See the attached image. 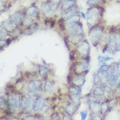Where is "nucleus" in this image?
<instances>
[{"label": "nucleus", "mask_w": 120, "mask_h": 120, "mask_svg": "<svg viewBox=\"0 0 120 120\" xmlns=\"http://www.w3.org/2000/svg\"><path fill=\"white\" fill-rule=\"evenodd\" d=\"M101 15L99 9L97 7L90 8L87 11V23L90 26L96 24Z\"/></svg>", "instance_id": "1"}, {"label": "nucleus", "mask_w": 120, "mask_h": 120, "mask_svg": "<svg viewBox=\"0 0 120 120\" xmlns=\"http://www.w3.org/2000/svg\"><path fill=\"white\" fill-rule=\"evenodd\" d=\"M103 32V29L99 26H94L90 29L89 36L93 45H96L101 37Z\"/></svg>", "instance_id": "2"}, {"label": "nucleus", "mask_w": 120, "mask_h": 120, "mask_svg": "<svg viewBox=\"0 0 120 120\" xmlns=\"http://www.w3.org/2000/svg\"><path fill=\"white\" fill-rule=\"evenodd\" d=\"M67 28L72 35H81L83 32L82 25L78 22L68 23Z\"/></svg>", "instance_id": "3"}, {"label": "nucleus", "mask_w": 120, "mask_h": 120, "mask_svg": "<svg viewBox=\"0 0 120 120\" xmlns=\"http://www.w3.org/2000/svg\"><path fill=\"white\" fill-rule=\"evenodd\" d=\"M58 3L54 1L48 2L43 4L42 10L43 12L45 14H49L51 13L56 8Z\"/></svg>", "instance_id": "4"}, {"label": "nucleus", "mask_w": 120, "mask_h": 120, "mask_svg": "<svg viewBox=\"0 0 120 120\" xmlns=\"http://www.w3.org/2000/svg\"><path fill=\"white\" fill-rule=\"evenodd\" d=\"M78 51L81 55L87 56L90 51V47L89 42L87 41H84L78 46Z\"/></svg>", "instance_id": "5"}, {"label": "nucleus", "mask_w": 120, "mask_h": 120, "mask_svg": "<svg viewBox=\"0 0 120 120\" xmlns=\"http://www.w3.org/2000/svg\"><path fill=\"white\" fill-rule=\"evenodd\" d=\"M45 103V100L44 98L41 97L38 98L35 101L33 108L35 112L41 110L42 109V108L44 106Z\"/></svg>", "instance_id": "6"}, {"label": "nucleus", "mask_w": 120, "mask_h": 120, "mask_svg": "<svg viewBox=\"0 0 120 120\" xmlns=\"http://www.w3.org/2000/svg\"><path fill=\"white\" fill-rule=\"evenodd\" d=\"M41 85V83L39 81H32L28 84V87L30 91L39 90Z\"/></svg>", "instance_id": "7"}, {"label": "nucleus", "mask_w": 120, "mask_h": 120, "mask_svg": "<svg viewBox=\"0 0 120 120\" xmlns=\"http://www.w3.org/2000/svg\"><path fill=\"white\" fill-rule=\"evenodd\" d=\"M76 4L75 0H67L62 6V10L63 11H67L73 7Z\"/></svg>", "instance_id": "8"}, {"label": "nucleus", "mask_w": 120, "mask_h": 120, "mask_svg": "<svg viewBox=\"0 0 120 120\" xmlns=\"http://www.w3.org/2000/svg\"><path fill=\"white\" fill-rule=\"evenodd\" d=\"M79 108V106L75 104H70L66 108V111L69 115H73Z\"/></svg>", "instance_id": "9"}, {"label": "nucleus", "mask_w": 120, "mask_h": 120, "mask_svg": "<svg viewBox=\"0 0 120 120\" xmlns=\"http://www.w3.org/2000/svg\"><path fill=\"white\" fill-rule=\"evenodd\" d=\"M73 83L79 87L82 86L85 82L86 80L85 77L83 76H79L74 78L73 80Z\"/></svg>", "instance_id": "10"}, {"label": "nucleus", "mask_w": 120, "mask_h": 120, "mask_svg": "<svg viewBox=\"0 0 120 120\" xmlns=\"http://www.w3.org/2000/svg\"><path fill=\"white\" fill-rule=\"evenodd\" d=\"M3 28L7 31H12L14 30L15 27H16V24L11 22L10 20L7 22H4L3 23Z\"/></svg>", "instance_id": "11"}, {"label": "nucleus", "mask_w": 120, "mask_h": 120, "mask_svg": "<svg viewBox=\"0 0 120 120\" xmlns=\"http://www.w3.org/2000/svg\"><path fill=\"white\" fill-rule=\"evenodd\" d=\"M22 18V15L19 12H17L13 14L10 17V20L11 22H13V23L16 24L21 20Z\"/></svg>", "instance_id": "12"}, {"label": "nucleus", "mask_w": 120, "mask_h": 120, "mask_svg": "<svg viewBox=\"0 0 120 120\" xmlns=\"http://www.w3.org/2000/svg\"><path fill=\"white\" fill-rule=\"evenodd\" d=\"M38 9L35 6H32L29 8L26 11L27 15L30 17H35L37 16L38 14Z\"/></svg>", "instance_id": "13"}, {"label": "nucleus", "mask_w": 120, "mask_h": 120, "mask_svg": "<svg viewBox=\"0 0 120 120\" xmlns=\"http://www.w3.org/2000/svg\"><path fill=\"white\" fill-rule=\"evenodd\" d=\"M8 99L9 103L10 105V106H11V109L13 111L16 110V109L18 108H17L16 105L14 95H11V94L9 95L8 96Z\"/></svg>", "instance_id": "14"}, {"label": "nucleus", "mask_w": 120, "mask_h": 120, "mask_svg": "<svg viewBox=\"0 0 120 120\" xmlns=\"http://www.w3.org/2000/svg\"><path fill=\"white\" fill-rule=\"evenodd\" d=\"M81 91V88L78 86H72L69 88V92L71 95H79Z\"/></svg>", "instance_id": "15"}, {"label": "nucleus", "mask_w": 120, "mask_h": 120, "mask_svg": "<svg viewBox=\"0 0 120 120\" xmlns=\"http://www.w3.org/2000/svg\"><path fill=\"white\" fill-rule=\"evenodd\" d=\"M88 68V63L86 61L84 63H80L77 65V68L78 70L82 73H83L84 71H86Z\"/></svg>", "instance_id": "16"}, {"label": "nucleus", "mask_w": 120, "mask_h": 120, "mask_svg": "<svg viewBox=\"0 0 120 120\" xmlns=\"http://www.w3.org/2000/svg\"><path fill=\"white\" fill-rule=\"evenodd\" d=\"M44 89L45 91L48 92L52 91L53 89V83L52 82L49 81H46L44 85Z\"/></svg>", "instance_id": "17"}, {"label": "nucleus", "mask_w": 120, "mask_h": 120, "mask_svg": "<svg viewBox=\"0 0 120 120\" xmlns=\"http://www.w3.org/2000/svg\"><path fill=\"white\" fill-rule=\"evenodd\" d=\"M80 19V17L77 14H75L71 17H68L67 19V22L68 23H73V22H78Z\"/></svg>", "instance_id": "18"}, {"label": "nucleus", "mask_w": 120, "mask_h": 120, "mask_svg": "<svg viewBox=\"0 0 120 120\" xmlns=\"http://www.w3.org/2000/svg\"><path fill=\"white\" fill-rule=\"evenodd\" d=\"M93 94L94 96L97 97H102L105 95V92L102 88L97 87L94 90Z\"/></svg>", "instance_id": "19"}, {"label": "nucleus", "mask_w": 120, "mask_h": 120, "mask_svg": "<svg viewBox=\"0 0 120 120\" xmlns=\"http://www.w3.org/2000/svg\"><path fill=\"white\" fill-rule=\"evenodd\" d=\"M48 73V69L46 67L42 65L39 66V74L41 77H44L46 76Z\"/></svg>", "instance_id": "20"}, {"label": "nucleus", "mask_w": 120, "mask_h": 120, "mask_svg": "<svg viewBox=\"0 0 120 120\" xmlns=\"http://www.w3.org/2000/svg\"><path fill=\"white\" fill-rule=\"evenodd\" d=\"M14 97L17 107V108H19L21 105L22 98L21 97V96L18 93H16L14 94Z\"/></svg>", "instance_id": "21"}, {"label": "nucleus", "mask_w": 120, "mask_h": 120, "mask_svg": "<svg viewBox=\"0 0 120 120\" xmlns=\"http://www.w3.org/2000/svg\"><path fill=\"white\" fill-rule=\"evenodd\" d=\"M34 98H27V107L26 109L28 110H31L34 108Z\"/></svg>", "instance_id": "22"}, {"label": "nucleus", "mask_w": 120, "mask_h": 120, "mask_svg": "<svg viewBox=\"0 0 120 120\" xmlns=\"http://www.w3.org/2000/svg\"><path fill=\"white\" fill-rule=\"evenodd\" d=\"M33 22V19L32 18L30 17H27L23 20L22 22V25L24 26H29L32 24Z\"/></svg>", "instance_id": "23"}, {"label": "nucleus", "mask_w": 120, "mask_h": 120, "mask_svg": "<svg viewBox=\"0 0 120 120\" xmlns=\"http://www.w3.org/2000/svg\"><path fill=\"white\" fill-rule=\"evenodd\" d=\"M108 105L107 103L104 102L101 104L100 111L103 114H105L108 111Z\"/></svg>", "instance_id": "24"}, {"label": "nucleus", "mask_w": 120, "mask_h": 120, "mask_svg": "<svg viewBox=\"0 0 120 120\" xmlns=\"http://www.w3.org/2000/svg\"><path fill=\"white\" fill-rule=\"evenodd\" d=\"M113 58L112 57H108V56H99L98 57V60L99 63H102L105 61H109L111 60H112Z\"/></svg>", "instance_id": "25"}, {"label": "nucleus", "mask_w": 120, "mask_h": 120, "mask_svg": "<svg viewBox=\"0 0 120 120\" xmlns=\"http://www.w3.org/2000/svg\"><path fill=\"white\" fill-rule=\"evenodd\" d=\"M109 68L108 66L107 65H103L101 66L100 69H99V72L102 73V74H104L106 72H107L109 70Z\"/></svg>", "instance_id": "26"}, {"label": "nucleus", "mask_w": 120, "mask_h": 120, "mask_svg": "<svg viewBox=\"0 0 120 120\" xmlns=\"http://www.w3.org/2000/svg\"><path fill=\"white\" fill-rule=\"evenodd\" d=\"M70 98L75 103H79L80 102V98L79 97V95H71Z\"/></svg>", "instance_id": "27"}, {"label": "nucleus", "mask_w": 120, "mask_h": 120, "mask_svg": "<svg viewBox=\"0 0 120 120\" xmlns=\"http://www.w3.org/2000/svg\"><path fill=\"white\" fill-rule=\"evenodd\" d=\"M91 107H92L93 110H94V111H98L101 109V105H100L99 104L97 103H95V102L93 103L92 104Z\"/></svg>", "instance_id": "28"}, {"label": "nucleus", "mask_w": 120, "mask_h": 120, "mask_svg": "<svg viewBox=\"0 0 120 120\" xmlns=\"http://www.w3.org/2000/svg\"><path fill=\"white\" fill-rule=\"evenodd\" d=\"M115 50H120V37L119 38L115 37Z\"/></svg>", "instance_id": "29"}, {"label": "nucleus", "mask_w": 120, "mask_h": 120, "mask_svg": "<svg viewBox=\"0 0 120 120\" xmlns=\"http://www.w3.org/2000/svg\"><path fill=\"white\" fill-rule=\"evenodd\" d=\"M38 28V26L36 23H34L32 25H31L30 26H29V29L30 30V31L31 32H34L36 31L37 29Z\"/></svg>", "instance_id": "30"}, {"label": "nucleus", "mask_w": 120, "mask_h": 120, "mask_svg": "<svg viewBox=\"0 0 120 120\" xmlns=\"http://www.w3.org/2000/svg\"><path fill=\"white\" fill-rule=\"evenodd\" d=\"M100 1V0H87V4L88 5L91 6L98 4Z\"/></svg>", "instance_id": "31"}, {"label": "nucleus", "mask_w": 120, "mask_h": 120, "mask_svg": "<svg viewBox=\"0 0 120 120\" xmlns=\"http://www.w3.org/2000/svg\"><path fill=\"white\" fill-rule=\"evenodd\" d=\"M27 103V98H26L24 97L22 98L21 100V105L24 109H26Z\"/></svg>", "instance_id": "32"}, {"label": "nucleus", "mask_w": 120, "mask_h": 120, "mask_svg": "<svg viewBox=\"0 0 120 120\" xmlns=\"http://www.w3.org/2000/svg\"><path fill=\"white\" fill-rule=\"evenodd\" d=\"M74 36L72 37V41L73 42H75V43H77L78 42V41L81 40V38H79L81 35H73Z\"/></svg>", "instance_id": "33"}, {"label": "nucleus", "mask_w": 120, "mask_h": 120, "mask_svg": "<svg viewBox=\"0 0 120 120\" xmlns=\"http://www.w3.org/2000/svg\"><path fill=\"white\" fill-rule=\"evenodd\" d=\"M0 105H1V108H4L6 105V101L5 99L3 96L1 97V101H0Z\"/></svg>", "instance_id": "34"}, {"label": "nucleus", "mask_w": 120, "mask_h": 120, "mask_svg": "<svg viewBox=\"0 0 120 120\" xmlns=\"http://www.w3.org/2000/svg\"><path fill=\"white\" fill-rule=\"evenodd\" d=\"M100 82V78L98 75H95L94 76V83L95 85L98 84Z\"/></svg>", "instance_id": "35"}, {"label": "nucleus", "mask_w": 120, "mask_h": 120, "mask_svg": "<svg viewBox=\"0 0 120 120\" xmlns=\"http://www.w3.org/2000/svg\"><path fill=\"white\" fill-rule=\"evenodd\" d=\"M87 114H88V112L87 111H83L81 112V117H82V120H84L86 118Z\"/></svg>", "instance_id": "36"}, {"label": "nucleus", "mask_w": 120, "mask_h": 120, "mask_svg": "<svg viewBox=\"0 0 120 120\" xmlns=\"http://www.w3.org/2000/svg\"><path fill=\"white\" fill-rule=\"evenodd\" d=\"M93 120H101V117L96 113H94L91 114Z\"/></svg>", "instance_id": "37"}, {"label": "nucleus", "mask_w": 120, "mask_h": 120, "mask_svg": "<svg viewBox=\"0 0 120 120\" xmlns=\"http://www.w3.org/2000/svg\"><path fill=\"white\" fill-rule=\"evenodd\" d=\"M64 42H65V45L67 48V49H68V50H70V48H69V45H68V38L67 37H65L64 38Z\"/></svg>", "instance_id": "38"}, {"label": "nucleus", "mask_w": 120, "mask_h": 120, "mask_svg": "<svg viewBox=\"0 0 120 120\" xmlns=\"http://www.w3.org/2000/svg\"><path fill=\"white\" fill-rule=\"evenodd\" d=\"M6 37V35H5V34L4 33V32L3 31H3L1 29V40L2 41V40H4L5 39Z\"/></svg>", "instance_id": "39"}, {"label": "nucleus", "mask_w": 120, "mask_h": 120, "mask_svg": "<svg viewBox=\"0 0 120 120\" xmlns=\"http://www.w3.org/2000/svg\"><path fill=\"white\" fill-rule=\"evenodd\" d=\"M70 59L71 61H73V60L75 59V55H74V51H72L70 52Z\"/></svg>", "instance_id": "40"}, {"label": "nucleus", "mask_w": 120, "mask_h": 120, "mask_svg": "<svg viewBox=\"0 0 120 120\" xmlns=\"http://www.w3.org/2000/svg\"><path fill=\"white\" fill-rule=\"evenodd\" d=\"M58 117V114L57 113H54L52 115H51V118L53 119H58L57 118Z\"/></svg>", "instance_id": "41"}, {"label": "nucleus", "mask_w": 120, "mask_h": 120, "mask_svg": "<svg viewBox=\"0 0 120 120\" xmlns=\"http://www.w3.org/2000/svg\"><path fill=\"white\" fill-rule=\"evenodd\" d=\"M114 99H113V100H112L111 101H110V102H109V105L110 106H113V105H114Z\"/></svg>", "instance_id": "42"}, {"label": "nucleus", "mask_w": 120, "mask_h": 120, "mask_svg": "<svg viewBox=\"0 0 120 120\" xmlns=\"http://www.w3.org/2000/svg\"><path fill=\"white\" fill-rule=\"evenodd\" d=\"M64 120H71V118H70V116H69L68 115H65L64 117V118H63Z\"/></svg>", "instance_id": "43"}, {"label": "nucleus", "mask_w": 120, "mask_h": 120, "mask_svg": "<svg viewBox=\"0 0 120 120\" xmlns=\"http://www.w3.org/2000/svg\"><path fill=\"white\" fill-rule=\"evenodd\" d=\"M34 119L33 116H29V117H26L25 118L23 119V120H33Z\"/></svg>", "instance_id": "44"}, {"label": "nucleus", "mask_w": 120, "mask_h": 120, "mask_svg": "<svg viewBox=\"0 0 120 120\" xmlns=\"http://www.w3.org/2000/svg\"><path fill=\"white\" fill-rule=\"evenodd\" d=\"M11 40L10 39H8L6 40V44L7 45H9L11 43Z\"/></svg>", "instance_id": "45"}, {"label": "nucleus", "mask_w": 120, "mask_h": 120, "mask_svg": "<svg viewBox=\"0 0 120 120\" xmlns=\"http://www.w3.org/2000/svg\"><path fill=\"white\" fill-rule=\"evenodd\" d=\"M67 79H68V82L69 83H70V82H71V77L69 76V75H68V77H67Z\"/></svg>", "instance_id": "46"}, {"label": "nucleus", "mask_w": 120, "mask_h": 120, "mask_svg": "<svg viewBox=\"0 0 120 120\" xmlns=\"http://www.w3.org/2000/svg\"><path fill=\"white\" fill-rule=\"evenodd\" d=\"M81 14H82V17L83 18V19H85V18H86V16H85V14L84 13H83V12H82V13H81Z\"/></svg>", "instance_id": "47"}, {"label": "nucleus", "mask_w": 120, "mask_h": 120, "mask_svg": "<svg viewBox=\"0 0 120 120\" xmlns=\"http://www.w3.org/2000/svg\"><path fill=\"white\" fill-rule=\"evenodd\" d=\"M64 1H67V0H64Z\"/></svg>", "instance_id": "48"}]
</instances>
